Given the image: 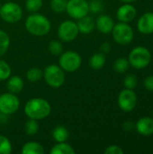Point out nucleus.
Returning a JSON list of instances; mask_svg holds the SVG:
<instances>
[{"mask_svg":"<svg viewBox=\"0 0 153 154\" xmlns=\"http://www.w3.org/2000/svg\"><path fill=\"white\" fill-rule=\"evenodd\" d=\"M51 106L49 102L43 98H32L25 104V115L34 120H41L50 116Z\"/></svg>","mask_w":153,"mask_h":154,"instance_id":"f257e3e1","label":"nucleus"},{"mask_svg":"<svg viewBox=\"0 0 153 154\" xmlns=\"http://www.w3.org/2000/svg\"><path fill=\"white\" fill-rule=\"evenodd\" d=\"M25 28L32 35L43 36L50 32V22L46 16L33 13L27 17L25 21Z\"/></svg>","mask_w":153,"mask_h":154,"instance_id":"f03ea898","label":"nucleus"},{"mask_svg":"<svg viewBox=\"0 0 153 154\" xmlns=\"http://www.w3.org/2000/svg\"><path fill=\"white\" fill-rule=\"evenodd\" d=\"M151 60V53L144 46L134 47L129 53L128 61L130 66L136 69H142L146 68Z\"/></svg>","mask_w":153,"mask_h":154,"instance_id":"7ed1b4c3","label":"nucleus"},{"mask_svg":"<svg viewBox=\"0 0 153 154\" xmlns=\"http://www.w3.org/2000/svg\"><path fill=\"white\" fill-rule=\"evenodd\" d=\"M112 34L115 42L120 45H126L132 42L134 32L130 24L127 23L119 22L118 23H115V26L112 30Z\"/></svg>","mask_w":153,"mask_h":154,"instance_id":"20e7f679","label":"nucleus"},{"mask_svg":"<svg viewBox=\"0 0 153 154\" xmlns=\"http://www.w3.org/2000/svg\"><path fill=\"white\" fill-rule=\"evenodd\" d=\"M44 79L51 88H60L65 81V74L63 69L55 64L48 65L44 69Z\"/></svg>","mask_w":153,"mask_h":154,"instance_id":"39448f33","label":"nucleus"},{"mask_svg":"<svg viewBox=\"0 0 153 154\" xmlns=\"http://www.w3.org/2000/svg\"><path fill=\"white\" fill-rule=\"evenodd\" d=\"M60 67L68 72H73L78 69L82 63L80 55L73 51L62 52L60 57Z\"/></svg>","mask_w":153,"mask_h":154,"instance_id":"423d86ee","label":"nucleus"},{"mask_svg":"<svg viewBox=\"0 0 153 154\" xmlns=\"http://www.w3.org/2000/svg\"><path fill=\"white\" fill-rule=\"evenodd\" d=\"M0 16L6 23H16L23 16V10L18 4L6 2L0 7Z\"/></svg>","mask_w":153,"mask_h":154,"instance_id":"0eeeda50","label":"nucleus"},{"mask_svg":"<svg viewBox=\"0 0 153 154\" xmlns=\"http://www.w3.org/2000/svg\"><path fill=\"white\" fill-rule=\"evenodd\" d=\"M66 11L69 16L78 20L87 15L89 12L88 3L87 0H69Z\"/></svg>","mask_w":153,"mask_h":154,"instance_id":"6e6552de","label":"nucleus"},{"mask_svg":"<svg viewBox=\"0 0 153 154\" xmlns=\"http://www.w3.org/2000/svg\"><path fill=\"white\" fill-rule=\"evenodd\" d=\"M117 103L124 112H131L136 106L137 95L133 89H123L118 96Z\"/></svg>","mask_w":153,"mask_h":154,"instance_id":"1a4fd4ad","label":"nucleus"},{"mask_svg":"<svg viewBox=\"0 0 153 154\" xmlns=\"http://www.w3.org/2000/svg\"><path fill=\"white\" fill-rule=\"evenodd\" d=\"M20 106L18 97L13 93H5L0 96V112L4 115L15 113Z\"/></svg>","mask_w":153,"mask_h":154,"instance_id":"9d476101","label":"nucleus"},{"mask_svg":"<svg viewBox=\"0 0 153 154\" xmlns=\"http://www.w3.org/2000/svg\"><path fill=\"white\" fill-rule=\"evenodd\" d=\"M78 28L76 23L71 20L62 22L58 28V36L63 42H71L78 34Z\"/></svg>","mask_w":153,"mask_h":154,"instance_id":"9b49d317","label":"nucleus"},{"mask_svg":"<svg viewBox=\"0 0 153 154\" xmlns=\"http://www.w3.org/2000/svg\"><path fill=\"white\" fill-rule=\"evenodd\" d=\"M137 15V10L134 5L130 3H125L122 5L116 12V17L120 22L130 23L135 19Z\"/></svg>","mask_w":153,"mask_h":154,"instance_id":"f8f14e48","label":"nucleus"},{"mask_svg":"<svg viewBox=\"0 0 153 154\" xmlns=\"http://www.w3.org/2000/svg\"><path fill=\"white\" fill-rule=\"evenodd\" d=\"M137 30L145 35L153 33V13H144L137 21Z\"/></svg>","mask_w":153,"mask_h":154,"instance_id":"ddd939ff","label":"nucleus"},{"mask_svg":"<svg viewBox=\"0 0 153 154\" xmlns=\"http://www.w3.org/2000/svg\"><path fill=\"white\" fill-rule=\"evenodd\" d=\"M135 130L143 136H150L153 134V118L144 116L140 118L135 124Z\"/></svg>","mask_w":153,"mask_h":154,"instance_id":"4468645a","label":"nucleus"},{"mask_svg":"<svg viewBox=\"0 0 153 154\" xmlns=\"http://www.w3.org/2000/svg\"><path fill=\"white\" fill-rule=\"evenodd\" d=\"M115 26V22L113 18L108 14L100 15L96 21V27L101 33L107 34L112 32Z\"/></svg>","mask_w":153,"mask_h":154,"instance_id":"2eb2a0df","label":"nucleus"},{"mask_svg":"<svg viewBox=\"0 0 153 154\" xmlns=\"http://www.w3.org/2000/svg\"><path fill=\"white\" fill-rule=\"evenodd\" d=\"M77 25H78L79 32L84 33V34H88L94 31V29L96 27V23L91 16L86 15V16L78 19Z\"/></svg>","mask_w":153,"mask_h":154,"instance_id":"dca6fc26","label":"nucleus"},{"mask_svg":"<svg viewBox=\"0 0 153 154\" xmlns=\"http://www.w3.org/2000/svg\"><path fill=\"white\" fill-rule=\"evenodd\" d=\"M6 86H7V88L10 93H13V94L19 93L22 91V89L23 88V79L19 76H13L11 78L9 77Z\"/></svg>","mask_w":153,"mask_h":154,"instance_id":"f3484780","label":"nucleus"},{"mask_svg":"<svg viewBox=\"0 0 153 154\" xmlns=\"http://www.w3.org/2000/svg\"><path fill=\"white\" fill-rule=\"evenodd\" d=\"M21 152L23 154H42L44 152V149L38 143L29 142L22 147Z\"/></svg>","mask_w":153,"mask_h":154,"instance_id":"a211bd4d","label":"nucleus"},{"mask_svg":"<svg viewBox=\"0 0 153 154\" xmlns=\"http://www.w3.org/2000/svg\"><path fill=\"white\" fill-rule=\"evenodd\" d=\"M105 63H106V56L102 52L95 53L89 59V66L91 67V69L95 70L102 69Z\"/></svg>","mask_w":153,"mask_h":154,"instance_id":"6ab92c4d","label":"nucleus"},{"mask_svg":"<svg viewBox=\"0 0 153 154\" xmlns=\"http://www.w3.org/2000/svg\"><path fill=\"white\" fill-rule=\"evenodd\" d=\"M52 137L57 143H63L66 142L67 139L69 138V132L68 130L62 126V125H58L56 126L53 131H52Z\"/></svg>","mask_w":153,"mask_h":154,"instance_id":"aec40b11","label":"nucleus"},{"mask_svg":"<svg viewBox=\"0 0 153 154\" xmlns=\"http://www.w3.org/2000/svg\"><path fill=\"white\" fill-rule=\"evenodd\" d=\"M50 152L51 154H75V151L73 147L63 142L58 143L56 145H54Z\"/></svg>","mask_w":153,"mask_h":154,"instance_id":"412c9836","label":"nucleus"},{"mask_svg":"<svg viewBox=\"0 0 153 154\" xmlns=\"http://www.w3.org/2000/svg\"><path fill=\"white\" fill-rule=\"evenodd\" d=\"M130 67V63L128 61V59L126 58H118L115 60L113 68L115 69V71H116L117 73H124L129 69Z\"/></svg>","mask_w":153,"mask_h":154,"instance_id":"4be33fe9","label":"nucleus"},{"mask_svg":"<svg viewBox=\"0 0 153 154\" xmlns=\"http://www.w3.org/2000/svg\"><path fill=\"white\" fill-rule=\"evenodd\" d=\"M9 45H10L9 35L5 32L0 30V58L7 51Z\"/></svg>","mask_w":153,"mask_h":154,"instance_id":"5701e85b","label":"nucleus"},{"mask_svg":"<svg viewBox=\"0 0 153 154\" xmlns=\"http://www.w3.org/2000/svg\"><path fill=\"white\" fill-rule=\"evenodd\" d=\"M42 76H43V72L41 71V69L35 67L28 69L26 73V78L30 82H37L42 78Z\"/></svg>","mask_w":153,"mask_h":154,"instance_id":"b1692460","label":"nucleus"},{"mask_svg":"<svg viewBox=\"0 0 153 154\" xmlns=\"http://www.w3.org/2000/svg\"><path fill=\"white\" fill-rule=\"evenodd\" d=\"M68 0H50V8L55 13H63L66 11Z\"/></svg>","mask_w":153,"mask_h":154,"instance_id":"393cba45","label":"nucleus"},{"mask_svg":"<svg viewBox=\"0 0 153 154\" xmlns=\"http://www.w3.org/2000/svg\"><path fill=\"white\" fill-rule=\"evenodd\" d=\"M24 128H25V133L27 135L32 136V135L36 134L39 130V125L37 123V120L29 118V120L25 123Z\"/></svg>","mask_w":153,"mask_h":154,"instance_id":"a878e982","label":"nucleus"},{"mask_svg":"<svg viewBox=\"0 0 153 154\" xmlns=\"http://www.w3.org/2000/svg\"><path fill=\"white\" fill-rule=\"evenodd\" d=\"M12 152V144L7 137L0 135V154H10Z\"/></svg>","mask_w":153,"mask_h":154,"instance_id":"bb28decb","label":"nucleus"},{"mask_svg":"<svg viewBox=\"0 0 153 154\" xmlns=\"http://www.w3.org/2000/svg\"><path fill=\"white\" fill-rule=\"evenodd\" d=\"M49 51L52 55L59 56L63 52V46L59 41H51L49 43Z\"/></svg>","mask_w":153,"mask_h":154,"instance_id":"cd10ccee","label":"nucleus"},{"mask_svg":"<svg viewBox=\"0 0 153 154\" xmlns=\"http://www.w3.org/2000/svg\"><path fill=\"white\" fill-rule=\"evenodd\" d=\"M11 76V68L5 60H0V80L8 79Z\"/></svg>","mask_w":153,"mask_h":154,"instance_id":"c85d7f7f","label":"nucleus"},{"mask_svg":"<svg viewBox=\"0 0 153 154\" xmlns=\"http://www.w3.org/2000/svg\"><path fill=\"white\" fill-rule=\"evenodd\" d=\"M138 85V79L133 74L127 75L124 79V86L128 89H134Z\"/></svg>","mask_w":153,"mask_h":154,"instance_id":"c756f323","label":"nucleus"},{"mask_svg":"<svg viewBox=\"0 0 153 154\" xmlns=\"http://www.w3.org/2000/svg\"><path fill=\"white\" fill-rule=\"evenodd\" d=\"M26 9L31 13H37L42 6V0H26Z\"/></svg>","mask_w":153,"mask_h":154,"instance_id":"7c9ffc66","label":"nucleus"},{"mask_svg":"<svg viewBox=\"0 0 153 154\" xmlns=\"http://www.w3.org/2000/svg\"><path fill=\"white\" fill-rule=\"evenodd\" d=\"M88 6H89V12L93 14H97L102 10L103 4L100 0H91L88 3Z\"/></svg>","mask_w":153,"mask_h":154,"instance_id":"2f4dec72","label":"nucleus"},{"mask_svg":"<svg viewBox=\"0 0 153 154\" xmlns=\"http://www.w3.org/2000/svg\"><path fill=\"white\" fill-rule=\"evenodd\" d=\"M124 150L118 145H110L105 150V154H124Z\"/></svg>","mask_w":153,"mask_h":154,"instance_id":"473e14b6","label":"nucleus"},{"mask_svg":"<svg viewBox=\"0 0 153 154\" xmlns=\"http://www.w3.org/2000/svg\"><path fill=\"white\" fill-rule=\"evenodd\" d=\"M143 86L147 90L153 92V75H150L144 79Z\"/></svg>","mask_w":153,"mask_h":154,"instance_id":"72a5a7b5","label":"nucleus"},{"mask_svg":"<svg viewBox=\"0 0 153 154\" xmlns=\"http://www.w3.org/2000/svg\"><path fill=\"white\" fill-rule=\"evenodd\" d=\"M123 128L126 132H132L135 129V124L132 121H127L123 125Z\"/></svg>","mask_w":153,"mask_h":154,"instance_id":"f704fd0d","label":"nucleus"},{"mask_svg":"<svg viewBox=\"0 0 153 154\" xmlns=\"http://www.w3.org/2000/svg\"><path fill=\"white\" fill-rule=\"evenodd\" d=\"M112 47H111V44L109 42H103L100 46V50H101V52L102 53H108L110 52Z\"/></svg>","mask_w":153,"mask_h":154,"instance_id":"c9c22d12","label":"nucleus"},{"mask_svg":"<svg viewBox=\"0 0 153 154\" xmlns=\"http://www.w3.org/2000/svg\"><path fill=\"white\" fill-rule=\"evenodd\" d=\"M120 1H122L124 3H132V2H134L136 0H120Z\"/></svg>","mask_w":153,"mask_h":154,"instance_id":"e433bc0d","label":"nucleus"},{"mask_svg":"<svg viewBox=\"0 0 153 154\" xmlns=\"http://www.w3.org/2000/svg\"><path fill=\"white\" fill-rule=\"evenodd\" d=\"M7 2H10V1H12V0H6Z\"/></svg>","mask_w":153,"mask_h":154,"instance_id":"4c0bfd02","label":"nucleus"},{"mask_svg":"<svg viewBox=\"0 0 153 154\" xmlns=\"http://www.w3.org/2000/svg\"><path fill=\"white\" fill-rule=\"evenodd\" d=\"M152 118H153V110H152Z\"/></svg>","mask_w":153,"mask_h":154,"instance_id":"58836bf2","label":"nucleus"}]
</instances>
